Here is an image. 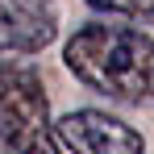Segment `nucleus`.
<instances>
[{
	"mask_svg": "<svg viewBox=\"0 0 154 154\" xmlns=\"http://www.w3.org/2000/svg\"><path fill=\"white\" fill-rule=\"evenodd\" d=\"M63 63L92 92L112 100H154V38L125 25H83L71 33Z\"/></svg>",
	"mask_w": 154,
	"mask_h": 154,
	"instance_id": "1",
	"label": "nucleus"
},
{
	"mask_svg": "<svg viewBox=\"0 0 154 154\" xmlns=\"http://www.w3.org/2000/svg\"><path fill=\"white\" fill-rule=\"evenodd\" d=\"M0 154H58L46 92L33 67H0Z\"/></svg>",
	"mask_w": 154,
	"mask_h": 154,
	"instance_id": "2",
	"label": "nucleus"
},
{
	"mask_svg": "<svg viewBox=\"0 0 154 154\" xmlns=\"http://www.w3.org/2000/svg\"><path fill=\"white\" fill-rule=\"evenodd\" d=\"M58 146L71 154H146V142L133 125L100 108H75L54 121Z\"/></svg>",
	"mask_w": 154,
	"mask_h": 154,
	"instance_id": "3",
	"label": "nucleus"
},
{
	"mask_svg": "<svg viewBox=\"0 0 154 154\" xmlns=\"http://www.w3.org/2000/svg\"><path fill=\"white\" fill-rule=\"evenodd\" d=\"M54 38V17H33L0 0V58L4 54H38Z\"/></svg>",
	"mask_w": 154,
	"mask_h": 154,
	"instance_id": "4",
	"label": "nucleus"
},
{
	"mask_svg": "<svg viewBox=\"0 0 154 154\" xmlns=\"http://www.w3.org/2000/svg\"><path fill=\"white\" fill-rule=\"evenodd\" d=\"M92 8L100 13H117V17H142V21H154V0H88Z\"/></svg>",
	"mask_w": 154,
	"mask_h": 154,
	"instance_id": "5",
	"label": "nucleus"
},
{
	"mask_svg": "<svg viewBox=\"0 0 154 154\" xmlns=\"http://www.w3.org/2000/svg\"><path fill=\"white\" fill-rule=\"evenodd\" d=\"M13 8H21V13H33V17H50L54 0H8Z\"/></svg>",
	"mask_w": 154,
	"mask_h": 154,
	"instance_id": "6",
	"label": "nucleus"
}]
</instances>
